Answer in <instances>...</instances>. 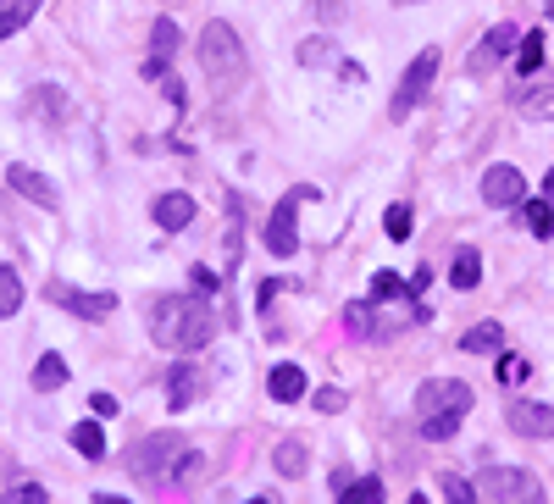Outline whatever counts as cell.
I'll list each match as a JSON object with an SVG mask.
<instances>
[{
    "mask_svg": "<svg viewBox=\"0 0 554 504\" xmlns=\"http://www.w3.org/2000/svg\"><path fill=\"white\" fill-rule=\"evenodd\" d=\"M150 216H156V222H161L167 233H183V228L194 222V194H178V189L161 194V200L150 205Z\"/></svg>",
    "mask_w": 554,
    "mask_h": 504,
    "instance_id": "obj_13",
    "label": "cell"
},
{
    "mask_svg": "<svg viewBox=\"0 0 554 504\" xmlns=\"http://www.w3.org/2000/svg\"><path fill=\"white\" fill-rule=\"evenodd\" d=\"M444 493H449L455 504H471V499H477V482H466V477H444Z\"/></svg>",
    "mask_w": 554,
    "mask_h": 504,
    "instance_id": "obj_33",
    "label": "cell"
},
{
    "mask_svg": "<svg viewBox=\"0 0 554 504\" xmlns=\"http://www.w3.org/2000/svg\"><path fill=\"white\" fill-rule=\"evenodd\" d=\"M521 216H527V228L538 233V239H554V194H543V200H521Z\"/></svg>",
    "mask_w": 554,
    "mask_h": 504,
    "instance_id": "obj_17",
    "label": "cell"
},
{
    "mask_svg": "<svg viewBox=\"0 0 554 504\" xmlns=\"http://www.w3.org/2000/svg\"><path fill=\"white\" fill-rule=\"evenodd\" d=\"M438 67H444V56H438V45H427V50H416V61L405 67V78H399V89H394V100H388V117L394 122H405L410 111L427 100V89H433V78H438Z\"/></svg>",
    "mask_w": 554,
    "mask_h": 504,
    "instance_id": "obj_4",
    "label": "cell"
},
{
    "mask_svg": "<svg viewBox=\"0 0 554 504\" xmlns=\"http://www.w3.org/2000/svg\"><path fill=\"white\" fill-rule=\"evenodd\" d=\"M405 294H410L405 277H394V272H377L372 277V300H405Z\"/></svg>",
    "mask_w": 554,
    "mask_h": 504,
    "instance_id": "obj_31",
    "label": "cell"
},
{
    "mask_svg": "<svg viewBox=\"0 0 554 504\" xmlns=\"http://www.w3.org/2000/svg\"><path fill=\"white\" fill-rule=\"evenodd\" d=\"M172 460H183V438H178V432H150V438H139V444L128 449V471L139 482L172 477Z\"/></svg>",
    "mask_w": 554,
    "mask_h": 504,
    "instance_id": "obj_5",
    "label": "cell"
},
{
    "mask_svg": "<svg viewBox=\"0 0 554 504\" xmlns=\"http://www.w3.org/2000/svg\"><path fill=\"white\" fill-rule=\"evenodd\" d=\"M499 344H505V327H499V322H477L466 338H460V349H466V355H494Z\"/></svg>",
    "mask_w": 554,
    "mask_h": 504,
    "instance_id": "obj_16",
    "label": "cell"
},
{
    "mask_svg": "<svg viewBox=\"0 0 554 504\" xmlns=\"http://www.w3.org/2000/svg\"><path fill=\"white\" fill-rule=\"evenodd\" d=\"M189 277H194V288H200V294H217V288H222V283H217V272H205V266H194Z\"/></svg>",
    "mask_w": 554,
    "mask_h": 504,
    "instance_id": "obj_37",
    "label": "cell"
},
{
    "mask_svg": "<svg viewBox=\"0 0 554 504\" xmlns=\"http://www.w3.org/2000/svg\"><path fill=\"white\" fill-rule=\"evenodd\" d=\"M516 39H521V34H516V23H494L488 34L477 39V50H471L466 67H471V72H494L499 61H505L510 50H516Z\"/></svg>",
    "mask_w": 554,
    "mask_h": 504,
    "instance_id": "obj_10",
    "label": "cell"
},
{
    "mask_svg": "<svg viewBox=\"0 0 554 504\" xmlns=\"http://www.w3.org/2000/svg\"><path fill=\"white\" fill-rule=\"evenodd\" d=\"M150 338L172 355H194L217 338V311L200 300V294H167L150 311Z\"/></svg>",
    "mask_w": 554,
    "mask_h": 504,
    "instance_id": "obj_1",
    "label": "cell"
},
{
    "mask_svg": "<svg viewBox=\"0 0 554 504\" xmlns=\"http://www.w3.org/2000/svg\"><path fill=\"white\" fill-rule=\"evenodd\" d=\"M316 410H322V416L344 410V388H322V394H316Z\"/></svg>",
    "mask_w": 554,
    "mask_h": 504,
    "instance_id": "obj_34",
    "label": "cell"
},
{
    "mask_svg": "<svg viewBox=\"0 0 554 504\" xmlns=\"http://www.w3.org/2000/svg\"><path fill=\"white\" fill-rule=\"evenodd\" d=\"M61 383H67V360H61V355H39L34 388H39V394H50V388H61Z\"/></svg>",
    "mask_w": 554,
    "mask_h": 504,
    "instance_id": "obj_23",
    "label": "cell"
},
{
    "mask_svg": "<svg viewBox=\"0 0 554 504\" xmlns=\"http://www.w3.org/2000/svg\"><path fill=\"white\" fill-rule=\"evenodd\" d=\"M527 377H532V366H527L521 355H499V383H505V388L527 383Z\"/></svg>",
    "mask_w": 554,
    "mask_h": 504,
    "instance_id": "obj_32",
    "label": "cell"
},
{
    "mask_svg": "<svg viewBox=\"0 0 554 504\" xmlns=\"http://www.w3.org/2000/svg\"><path fill=\"white\" fill-rule=\"evenodd\" d=\"M294 244H300V189L283 194V200L272 205V216H266V250L294 255Z\"/></svg>",
    "mask_w": 554,
    "mask_h": 504,
    "instance_id": "obj_7",
    "label": "cell"
},
{
    "mask_svg": "<svg viewBox=\"0 0 554 504\" xmlns=\"http://www.w3.org/2000/svg\"><path fill=\"white\" fill-rule=\"evenodd\" d=\"M322 56H327L322 39H305V45H300V61H305V67H322Z\"/></svg>",
    "mask_w": 554,
    "mask_h": 504,
    "instance_id": "obj_35",
    "label": "cell"
},
{
    "mask_svg": "<svg viewBox=\"0 0 554 504\" xmlns=\"http://www.w3.org/2000/svg\"><path fill=\"white\" fill-rule=\"evenodd\" d=\"M172 50H178V23H172V17H161V23L150 28V56L172 61Z\"/></svg>",
    "mask_w": 554,
    "mask_h": 504,
    "instance_id": "obj_27",
    "label": "cell"
},
{
    "mask_svg": "<svg viewBox=\"0 0 554 504\" xmlns=\"http://www.w3.org/2000/svg\"><path fill=\"white\" fill-rule=\"evenodd\" d=\"M28 106H34L39 111V117H45V122H61V106H67V95H61V89H34V95H28Z\"/></svg>",
    "mask_w": 554,
    "mask_h": 504,
    "instance_id": "obj_29",
    "label": "cell"
},
{
    "mask_svg": "<svg viewBox=\"0 0 554 504\" xmlns=\"http://www.w3.org/2000/svg\"><path fill=\"white\" fill-rule=\"evenodd\" d=\"M510 432H521V438H554V410L538 405V399H516V405L505 410Z\"/></svg>",
    "mask_w": 554,
    "mask_h": 504,
    "instance_id": "obj_11",
    "label": "cell"
},
{
    "mask_svg": "<svg viewBox=\"0 0 554 504\" xmlns=\"http://www.w3.org/2000/svg\"><path fill=\"white\" fill-rule=\"evenodd\" d=\"M6 183H12L17 194H28L34 205H45V211H56V183L45 178V172H34V167H12L6 172Z\"/></svg>",
    "mask_w": 554,
    "mask_h": 504,
    "instance_id": "obj_14",
    "label": "cell"
},
{
    "mask_svg": "<svg viewBox=\"0 0 554 504\" xmlns=\"http://www.w3.org/2000/svg\"><path fill=\"white\" fill-rule=\"evenodd\" d=\"M200 67H205V78L217 89H233L244 78V45H239V34H233L228 23H205V34H200Z\"/></svg>",
    "mask_w": 554,
    "mask_h": 504,
    "instance_id": "obj_3",
    "label": "cell"
},
{
    "mask_svg": "<svg viewBox=\"0 0 554 504\" xmlns=\"http://www.w3.org/2000/svg\"><path fill=\"white\" fill-rule=\"evenodd\" d=\"M471 405H477L471 383H460V377H427V383L416 388V416H422V438H433V444L455 438V432H460V416H471Z\"/></svg>",
    "mask_w": 554,
    "mask_h": 504,
    "instance_id": "obj_2",
    "label": "cell"
},
{
    "mask_svg": "<svg viewBox=\"0 0 554 504\" xmlns=\"http://www.w3.org/2000/svg\"><path fill=\"white\" fill-rule=\"evenodd\" d=\"M399 6H416V0H399Z\"/></svg>",
    "mask_w": 554,
    "mask_h": 504,
    "instance_id": "obj_40",
    "label": "cell"
},
{
    "mask_svg": "<svg viewBox=\"0 0 554 504\" xmlns=\"http://www.w3.org/2000/svg\"><path fill=\"white\" fill-rule=\"evenodd\" d=\"M549 23H554V0H549Z\"/></svg>",
    "mask_w": 554,
    "mask_h": 504,
    "instance_id": "obj_39",
    "label": "cell"
},
{
    "mask_svg": "<svg viewBox=\"0 0 554 504\" xmlns=\"http://www.w3.org/2000/svg\"><path fill=\"white\" fill-rule=\"evenodd\" d=\"M338 504H366V499H383V477H344V482H338Z\"/></svg>",
    "mask_w": 554,
    "mask_h": 504,
    "instance_id": "obj_18",
    "label": "cell"
},
{
    "mask_svg": "<svg viewBox=\"0 0 554 504\" xmlns=\"http://www.w3.org/2000/svg\"><path fill=\"white\" fill-rule=\"evenodd\" d=\"M272 466L283 471V477H300V471H305V444H300V438H289V444H277Z\"/></svg>",
    "mask_w": 554,
    "mask_h": 504,
    "instance_id": "obj_28",
    "label": "cell"
},
{
    "mask_svg": "<svg viewBox=\"0 0 554 504\" xmlns=\"http://www.w3.org/2000/svg\"><path fill=\"white\" fill-rule=\"evenodd\" d=\"M538 67H543V34L532 28V34L516 39V72H527V78H532Z\"/></svg>",
    "mask_w": 554,
    "mask_h": 504,
    "instance_id": "obj_22",
    "label": "cell"
},
{
    "mask_svg": "<svg viewBox=\"0 0 554 504\" xmlns=\"http://www.w3.org/2000/svg\"><path fill=\"white\" fill-rule=\"evenodd\" d=\"M410 222H416V216H410V205H405V200H399V205H388L383 228H388V239H394V244H405V239H410Z\"/></svg>",
    "mask_w": 554,
    "mask_h": 504,
    "instance_id": "obj_30",
    "label": "cell"
},
{
    "mask_svg": "<svg viewBox=\"0 0 554 504\" xmlns=\"http://www.w3.org/2000/svg\"><path fill=\"white\" fill-rule=\"evenodd\" d=\"M23 311V277L12 266H0V316H17Z\"/></svg>",
    "mask_w": 554,
    "mask_h": 504,
    "instance_id": "obj_25",
    "label": "cell"
},
{
    "mask_svg": "<svg viewBox=\"0 0 554 504\" xmlns=\"http://www.w3.org/2000/svg\"><path fill=\"white\" fill-rule=\"evenodd\" d=\"M266 394H272L277 405H294V399H305V372L294 366V360L272 366V377H266Z\"/></svg>",
    "mask_w": 554,
    "mask_h": 504,
    "instance_id": "obj_15",
    "label": "cell"
},
{
    "mask_svg": "<svg viewBox=\"0 0 554 504\" xmlns=\"http://www.w3.org/2000/svg\"><path fill=\"white\" fill-rule=\"evenodd\" d=\"M73 449H78L84 460H100V455H106V432H100V421H78V427H73Z\"/></svg>",
    "mask_w": 554,
    "mask_h": 504,
    "instance_id": "obj_20",
    "label": "cell"
},
{
    "mask_svg": "<svg viewBox=\"0 0 554 504\" xmlns=\"http://www.w3.org/2000/svg\"><path fill=\"white\" fill-rule=\"evenodd\" d=\"M344 333H350V338H372V333H377V316H372V305H361V300H355V305H344Z\"/></svg>",
    "mask_w": 554,
    "mask_h": 504,
    "instance_id": "obj_26",
    "label": "cell"
},
{
    "mask_svg": "<svg viewBox=\"0 0 554 504\" xmlns=\"http://www.w3.org/2000/svg\"><path fill=\"white\" fill-rule=\"evenodd\" d=\"M50 300H56L61 311L84 316V322H106V316L117 311V294H84V288H67V283H50Z\"/></svg>",
    "mask_w": 554,
    "mask_h": 504,
    "instance_id": "obj_8",
    "label": "cell"
},
{
    "mask_svg": "<svg viewBox=\"0 0 554 504\" xmlns=\"http://www.w3.org/2000/svg\"><path fill=\"white\" fill-rule=\"evenodd\" d=\"M34 12H39V0H0V39L17 34V28H23Z\"/></svg>",
    "mask_w": 554,
    "mask_h": 504,
    "instance_id": "obj_21",
    "label": "cell"
},
{
    "mask_svg": "<svg viewBox=\"0 0 554 504\" xmlns=\"http://www.w3.org/2000/svg\"><path fill=\"white\" fill-rule=\"evenodd\" d=\"M311 12L322 17V23H333V17H344V0H311Z\"/></svg>",
    "mask_w": 554,
    "mask_h": 504,
    "instance_id": "obj_36",
    "label": "cell"
},
{
    "mask_svg": "<svg viewBox=\"0 0 554 504\" xmlns=\"http://www.w3.org/2000/svg\"><path fill=\"white\" fill-rule=\"evenodd\" d=\"M516 106H521V117L549 122V117H554V84H549V89H527V95H521Z\"/></svg>",
    "mask_w": 554,
    "mask_h": 504,
    "instance_id": "obj_24",
    "label": "cell"
},
{
    "mask_svg": "<svg viewBox=\"0 0 554 504\" xmlns=\"http://www.w3.org/2000/svg\"><path fill=\"white\" fill-rule=\"evenodd\" d=\"M449 283H455V288H477V283H482V255H477V250H455Z\"/></svg>",
    "mask_w": 554,
    "mask_h": 504,
    "instance_id": "obj_19",
    "label": "cell"
},
{
    "mask_svg": "<svg viewBox=\"0 0 554 504\" xmlns=\"http://www.w3.org/2000/svg\"><path fill=\"white\" fill-rule=\"evenodd\" d=\"M482 200L494 205V211H510V205L527 200V178L516 167H488L482 172Z\"/></svg>",
    "mask_w": 554,
    "mask_h": 504,
    "instance_id": "obj_9",
    "label": "cell"
},
{
    "mask_svg": "<svg viewBox=\"0 0 554 504\" xmlns=\"http://www.w3.org/2000/svg\"><path fill=\"white\" fill-rule=\"evenodd\" d=\"M89 405H95V416H117V399H111V394H95Z\"/></svg>",
    "mask_w": 554,
    "mask_h": 504,
    "instance_id": "obj_38",
    "label": "cell"
},
{
    "mask_svg": "<svg viewBox=\"0 0 554 504\" xmlns=\"http://www.w3.org/2000/svg\"><path fill=\"white\" fill-rule=\"evenodd\" d=\"M200 388H205V372L194 366V360H183V366H172V372H167V405L189 410L194 399H200Z\"/></svg>",
    "mask_w": 554,
    "mask_h": 504,
    "instance_id": "obj_12",
    "label": "cell"
},
{
    "mask_svg": "<svg viewBox=\"0 0 554 504\" xmlns=\"http://www.w3.org/2000/svg\"><path fill=\"white\" fill-rule=\"evenodd\" d=\"M477 493L482 499H499V504H516V499H538V477L532 471H521V466H488L477 477Z\"/></svg>",
    "mask_w": 554,
    "mask_h": 504,
    "instance_id": "obj_6",
    "label": "cell"
}]
</instances>
